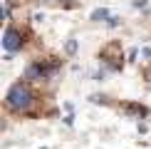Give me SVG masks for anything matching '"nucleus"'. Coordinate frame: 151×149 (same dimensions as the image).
Here are the masks:
<instances>
[{
	"instance_id": "7",
	"label": "nucleus",
	"mask_w": 151,
	"mask_h": 149,
	"mask_svg": "<svg viewBox=\"0 0 151 149\" xmlns=\"http://www.w3.org/2000/svg\"><path fill=\"white\" fill-rule=\"evenodd\" d=\"M74 52H77V40L70 37V40H67V45H65V55H70V57H72Z\"/></svg>"
},
{
	"instance_id": "3",
	"label": "nucleus",
	"mask_w": 151,
	"mask_h": 149,
	"mask_svg": "<svg viewBox=\"0 0 151 149\" xmlns=\"http://www.w3.org/2000/svg\"><path fill=\"white\" fill-rule=\"evenodd\" d=\"M3 47H5V52H10V55L20 52V50L25 47V30L10 25V27L3 33Z\"/></svg>"
},
{
	"instance_id": "9",
	"label": "nucleus",
	"mask_w": 151,
	"mask_h": 149,
	"mask_svg": "<svg viewBox=\"0 0 151 149\" xmlns=\"http://www.w3.org/2000/svg\"><path fill=\"white\" fill-rule=\"evenodd\" d=\"M106 25H109V27H119V25H122V17H116V15H111L109 20H106Z\"/></svg>"
},
{
	"instance_id": "10",
	"label": "nucleus",
	"mask_w": 151,
	"mask_h": 149,
	"mask_svg": "<svg viewBox=\"0 0 151 149\" xmlns=\"http://www.w3.org/2000/svg\"><path fill=\"white\" fill-rule=\"evenodd\" d=\"M65 124H67V127H72V124H74V114H72V112L65 117Z\"/></svg>"
},
{
	"instance_id": "12",
	"label": "nucleus",
	"mask_w": 151,
	"mask_h": 149,
	"mask_svg": "<svg viewBox=\"0 0 151 149\" xmlns=\"http://www.w3.org/2000/svg\"><path fill=\"white\" fill-rule=\"evenodd\" d=\"M141 55H144V57H149V60H151V47H144V50H141Z\"/></svg>"
},
{
	"instance_id": "11",
	"label": "nucleus",
	"mask_w": 151,
	"mask_h": 149,
	"mask_svg": "<svg viewBox=\"0 0 151 149\" xmlns=\"http://www.w3.org/2000/svg\"><path fill=\"white\" fill-rule=\"evenodd\" d=\"M136 55H139V50H136V47H134V50H131V52H129V60H131V62H134V60H136Z\"/></svg>"
},
{
	"instance_id": "13",
	"label": "nucleus",
	"mask_w": 151,
	"mask_h": 149,
	"mask_svg": "<svg viewBox=\"0 0 151 149\" xmlns=\"http://www.w3.org/2000/svg\"><path fill=\"white\" fill-rule=\"evenodd\" d=\"M144 77H146V80H149V82H151V67H149V70H146V72H144Z\"/></svg>"
},
{
	"instance_id": "5",
	"label": "nucleus",
	"mask_w": 151,
	"mask_h": 149,
	"mask_svg": "<svg viewBox=\"0 0 151 149\" xmlns=\"http://www.w3.org/2000/svg\"><path fill=\"white\" fill-rule=\"evenodd\" d=\"M122 112H127V114L131 117H136V119H141V117H146V107L144 104H134V102H129V104H122Z\"/></svg>"
},
{
	"instance_id": "8",
	"label": "nucleus",
	"mask_w": 151,
	"mask_h": 149,
	"mask_svg": "<svg viewBox=\"0 0 151 149\" xmlns=\"http://www.w3.org/2000/svg\"><path fill=\"white\" fill-rule=\"evenodd\" d=\"M89 102L92 104H109V97L106 95H89Z\"/></svg>"
},
{
	"instance_id": "2",
	"label": "nucleus",
	"mask_w": 151,
	"mask_h": 149,
	"mask_svg": "<svg viewBox=\"0 0 151 149\" xmlns=\"http://www.w3.org/2000/svg\"><path fill=\"white\" fill-rule=\"evenodd\" d=\"M60 70V60H37L32 62V65H27V70H25V80H30V82H35V80H50V77H55Z\"/></svg>"
},
{
	"instance_id": "6",
	"label": "nucleus",
	"mask_w": 151,
	"mask_h": 149,
	"mask_svg": "<svg viewBox=\"0 0 151 149\" xmlns=\"http://www.w3.org/2000/svg\"><path fill=\"white\" fill-rule=\"evenodd\" d=\"M109 17H111V15H109V10H106V8H97V10L92 12L89 20H92V22H106Z\"/></svg>"
},
{
	"instance_id": "1",
	"label": "nucleus",
	"mask_w": 151,
	"mask_h": 149,
	"mask_svg": "<svg viewBox=\"0 0 151 149\" xmlns=\"http://www.w3.org/2000/svg\"><path fill=\"white\" fill-rule=\"evenodd\" d=\"M32 104H35V92L30 87V80L15 82L5 95V107L10 112H30Z\"/></svg>"
},
{
	"instance_id": "4",
	"label": "nucleus",
	"mask_w": 151,
	"mask_h": 149,
	"mask_svg": "<svg viewBox=\"0 0 151 149\" xmlns=\"http://www.w3.org/2000/svg\"><path fill=\"white\" fill-rule=\"evenodd\" d=\"M124 55H122V45L119 42H109L104 50H102V62L106 65V70H122L124 65Z\"/></svg>"
}]
</instances>
